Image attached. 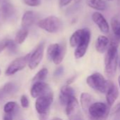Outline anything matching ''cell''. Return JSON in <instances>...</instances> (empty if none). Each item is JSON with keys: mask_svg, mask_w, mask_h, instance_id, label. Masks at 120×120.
<instances>
[{"mask_svg": "<svg viewBox=\"0 0 120 120\" xmlns=\"http://www.w3.org/2000/svg\"><path fill=\"white\" fill-rule=\"evenodd\" d=\"M119 40L120 39L116 37L111 40L105 57V72L110 78H112L115 76L117 68Z\"/></svg>", "mask_w": 120, "mask_h": 120, "instance_id": "1", "label": "cell"}, {"mask_svg": "<svg viewBox=\"0 0 120 120\" xmlns=\"http://www.w3.org/2000/svg\"><path fill=\"white\" fill-rule=\"evenodd\" d=\"M53 100L54 95L52 91H50L36 99L35 106L37 112L39 114L40 120H47Z\"/></svg>", "mask_w": 120, "mask_h": 120, "instance_id": "2", "label": "cell"}, {"mask_svg": "<svg viewBox=\"0 0 120 120\" xmlns=\"http://www.w3.org/2000/svg\"><path fill=\"white\" fill-rule=\"evenodd\" d=\"M86 83L91 89L101 94H106L109 87V82L99 72H95L88 76L86 79Z\"/></svg>", "mask_w": 120, "mask_h": 120, "instance_id": "3", "label": "cell"}, {"mask_svg": "<svg viewBox=\"0 0 120 120\" xmlns=\"http://www.w3.org/2000/svg\"><path fill=\"white\" fill-rule=\"evenodd\" d=\"M37 25L40 28L47 32L57 33L61 30L62 22L59 18L54 15H50L39 20L37 22Z\"/></svg>", "mask_w": 120, "mask_h": 120, "instance_id": "4", "label": "cell"}, {"mask_svg": "<svg viewBox=\"0 0 120 120\" xmlns=\"http://www.w3.org/2000/svg\"><path fill=\"white\" fill-rule=\"evenodd\" d=\"M109 105L103 102L93 103L89 108L88 113L91 120H105L109 115Z\"/></svg>", "mask_w": 120, "mask_h": 120, "instance_id": "5", "label": "cell"}, {"mask_svg": "<svg viewBox=\"0 0 120 120\" xmlns=\"http://www.w3.org/2000/svg\"><path fill=\"white\" fill-rule=\"evenodd\" d=\"M30 57V53H28L24 56L15 59L7 68L5 74L6 75H12L20 70H22L26 66V65L28 64Z\"/></svg>", "mask_w": 120, "mask_h": 120, "instance_id": "6", "label": "cell"}, {"mask_svg": "<svg viewBox=\"0 0 120 120\" xmlns=\"http://www.w3.org/2000/svg\"><path fill=\"white\" fill-rule=\"evenodd\" d=\"M45 46V42H41L33 51V52L30 53V57L28 64L30 70L35 69L42 61L44 55Z\"/></svg>", "mask_w": 120, "mask_h": 120, "instance_id": "7", "label": "cell"}, {"mask_svg": "<svg viewBox=\"0 0 120 120\" xmlns=\"http://www.w3.org/2000/svg\"><path fill=\"white\" fill-rule=\"evenodd\" d=\"M66 114L70 120H81L79 104L75 96L71 98L66 105Z\"/></svg>", "mask_w": 120, "mask_h": 120, "instance_id": "8", "label": "cell"}, {"mask_svg": "<svg viewBox=\"0 0 120 120\" xmlns=\"http://www.w3.org/2000/svg\"><path fill=\"white\" fill-rule=\"evenodd\" d=\"M91 37V31L88 28H86V32L83 39L78 45V46L76 48V50L74 51V56L76 59H80L85 56L89 46Z\"/></svg>", "mask_w": 120, "mask_h": 120, "instance_id": "9", "label": "cell"}, {"mask_svg": "<svg viewBox=\"0 0 120 120\" xmlns=\"http://www.w3.org/2000/svg\"><path fill=\"white\" fill-rule=\"evenodd\" d=\"M92 20L94 23L98 27L100 32L104 34H108L110 32V26L108 22L104 15L100 12L95 11L92 15Z\"/></svg>", "mask_w": 120, "mask_h": 120, "instance_id": "10", "label": "cell"}, {"mask_svg": "<svg viewBox=\"0 0 120 120\" xmlns=\"http://www.w3.org/2000/svg\"><path fill=\"white\" fill-rule=\"evenodd\" d=\"M51 91L50 86L44 82H38L33 83L31 89L30 95L34 98H37L38 97L47 94Z\"/></svg>", "mask_w": 120, "mask_h": 120, "instance_id": "11", "label": "cell"}, {"mask_svg": "<svg viewBox=\"0 0 120 120\" xmlns=\"http://www.w3.org/2000/svg\"><path fill=\"white\" fill-rule=\"evenodd\" d=\"M73 96H75V91L71 86L68 84L62 86L59 94V102L62 105L66 106L69 101Z\"/></svg>", "mask_w": 120, "mask_h": 120, "instance_id": "12", "label": "cell"}, {"mask_svg": "<svg viewBox=\"0 0 120 120\" xmlns=\"http://www.w3.org/2000/svg\"><path fill=\"white\" fill-rule=\"evenodd\" d=\"M105 94L108 105L110 107L112 106L119 96V90L117 85L112 82H109V87Z\"/></svg>", "mask_w": 120, "mask_h": 120, "instance_id": "13", "label": "cell"}, {"mask_svg": "<svg viewBox=\"0 0 120 120\" xmlns=\"http://www.w3.org/2000/svg\"><path fill=\"white\" fill-rule=\"evenodd\" d=\"M36 18H37V15L35 12L32 11H26L22 17V20H21L22 28L28 30L35 23Z\"/></svg>", "mask_w": 120, "mask_h": 120, "instance_id": "14", "label": "cell"}, {"mask_svg": "<svg viewBox=\"0 0 120 120\" xmlns=\"http://www.w3.org/2000/svg\"><path fill=\"white\" fill-rule=\"evenodd\" d=\"M110 44L109 38L105 35H100L97 38L95 42V49L100 53H103L107 51Z\"/></svg>", "mask_w": 120, "mask_h": 120, "instance_id": "15", "label": "cell"}, {"mask_svg": "<svg viewBox=\"0 0 120 120\" xmlns=\"http://www.w3.org/2000/svg\"><path fill=\"white\" fill-rule=\"evenodd\" d=\"M86 32V28L79 29L76 30L71 36L69 39V44L71 47H77L83 39Z\"/></svg>", "mask_w": 120, "mask_h": 120, "instance_id": "16", "label": "cell"}, {"mask_svg": "<svg viewBox=\"0 0 120 120\" xmlns=\"http://www.w3.org/2000/svg\"><path fill=\"white\" fill-rule=\"evenodd\" d=\"M93 97L92 96L88 94V93H86L83 92L81 94V97H80V103L82 107V108L88 112V109L90 108V106L93 103Z\"/></svg>", "mask_w": 120, "mask_h": 120, "instance_id": "17", "label": "cell"}, {"mask_svg": "<svg viewBox=\"0 0 120 120\" xmlns=\"http://www.w3.org/2000/svg\"><path fill=\"white\" fill-rule=\"evenodd\" d=\"M86 4L91 8L97 11H105L108 8L105 0H86Z\"/></svg>", "mask_w": 120, "mask_h": 120, "instance_id": "18", "label": "cell"}, {"mask_svg": "<svg viewBox=\"0 0 120 120\" xmlns=\"http://www.w3.org/2000/svg\"><path fill=\"white\" fill-rule=\"evenodd\" d=\"M60 47V44H52L50 45H49V46L47 47V59L50 61H53L54 59L55 58L59 49Z\"/></svg>", "mask_w": 120, "mask_h": 120, "instance_id": "19", "label": "cell"}, {"mask_svg": "<svg viewBox=\"0 0 120 120\" xmlns=\"http://www.w3.org/2000/svg\"><path fill=\"white\" fill-rule=\"evenodd\" d=\"M111 27L115 36L120 39V17L115 15L111 19Z\"/></svg>", "mask_w": 120, "mask_h": 120, "instance_id": "20", "label": "cell"}, {"mask_svg": "<svg viewBox=\"0 0 120 120\" xmlns=\"http://www.w3.org/2000/svg\"><path fill=\"white\" fill-rule=\"evenodd\" d=\"M66 46L65 43L61 44L59 51H58L55 58L53 60V62L55 65H59L63 61L64 56L66 55Z\"/></svg>", "mask_w": 120, "mask_h": 120, "instance_id": "21", "label": "cell"}, {"mask_svg": "<svg viewBox=\"0 0 120 120\" xmlns=\"http://www.w3.org/2000/svg\"><path fill=\"white\" fill-rule=\"evenodd\" d=\"M28 35V30L22 28L17 32L15 37V41L16 42V44H21L24 42Z\"/></svg>", "mask_w": 120, "mask_h": 120, "instance_id": "22", "label": "cell"}, {"mask_svg": "<svg viewBox=\"0 0 120 120\" xmlns=\"http://www.w3.org/2000/svg\"><path fill=\"white\" fill-rule=\"evenodd\" d=\"M48 75V70L45 68L41 69L35 75V77L33 79V82H44V80L46 79L47 76Z\"/></svg>", "mask_w": 120, "mask_h": 120, "instance_id": "23", "label": "cell"}, {"mask_svg": "<svg viewBox=\"0 0 120 120\" xmlns=\"http://www.w3.org/2000/svg\"><path fill=\"white\" fill-rule=\"evenodd\" d=\"M4 91L8 94V96L15 93L17 90V86L13 82H8L4 86H2Z\"/></svg>", "mask_w": 120, "mask_h": 120, "instance_id": "24", "label": "cell"}, {"mask_svg": "<svg viewBox=\"0 0 120 120\" xmlns=\"http://www.w3.org/2000/svg\"><path fill=\"white\" fill-rule=\"evenodd\" d=\"M16 107H17L16 103H15L13 101L8 102V103H6L5 104L4 107V112L6 113V114H12L13 112L15 110Z\"/></svg>", "mask_w": 120, "mask_h": 120, "instance_id": "25", "label": "cell"}, {"mask_svg": "<svg viewBox=\"0 0 120 120\" xmlns=\"http://www.w3.org/2000/svg\"><path fill=\"white\" fill-rule=\"evenodd\" d=\"M6 49L11 53H16L17 51L16 42L13 40L8 39V44H7V48Z\"/></svg>", "mask_w": 120, "mask_h": 120, "instance_id": "26", "label": "cell"}, {"mask_svg": "<svg viewBox=\"0 0 120 120\" xmlns=\"http://www.w3.org/2000/svg\"><path fill=\"white\" fill-rule=\"evenodd\" d=\"M24 4L29 6H38L41 4V0H23Z\"/></svg>", "mask_w": 120, "mask_h": 120, "instance_id": "27", "label": "cell"}, {"mask_svg": "<svg viewBox=\"0 0 120 120\" xmlns=\"http://www.w3.org/2000/svg\"><path fill=\"white\" fill-rule=\"evenodd\" d=\"M21 104L23 108H28L29 107V100L28 97L25 95H23L21 98Z\"/></svg>", "mask_w": 120, "mask_h": 120, "instance_id": "28", "label": "cell"}, {"mask_svg": "<svg viewBox=\"0 0 120 120\" xmlns=\"http://www.w3.org/2000/svg\"><path fill=\"white\" fill-rule=\"evenodd\" d=\"M6 20H8V18L6 15V14H5L4 11H3V9L0 7V27Z\"/></svg>", "mask_w": 120, "mask_h": 120, "instance_id": "29", "label": "cell"}, {"mask_svg": "<svg viewBox=\"0 0 120 120\" xmlns=\"http://www.w3.org/2000/svg\"><path fill=\"white\" fill-rule=\"evenodd\" d=\"M111 113L112 115H118L120 113V103H117L114 107L112 109V111H111Z\"/></svg>", "mask_w": 120, "mask_h": 120, "instance_id": "30", "label": "cell"}, {"mask_svg": "<svg viewBox=\"0 0 120 120\" xmlns=\"http://www.w3.org/2000/svg\"><path fill=\"white\" fill-rule=\"evenodd\" d=\"M8 39H3L0 41V52H1L4 49L7 48Z\"/></svg>", "mask_w": 120, "mask_h": 120, "instance_id": "31", "label": "cell"}, {"mask_svg": "<svg viewBox=\"0 0 120 120\" xmlns=\"http://www.w3.org/2000/svg\"><path fill=\"white\" fill-rule=\"evenodd\" d=\"M8 96V94L4 91V90L3 89V88L1 87L0 89V103L6 98V97Z\"/></svg>", "mask_w": 120, "mask_h": 120, "instance_id": "32", "label": "cell"}, {"mask_svg": "<svg viewBox=\"0 0 120 120\" xmlns=\"http://www.w3.org/2000/svg\"><path fill=\"white\" fill-rule=\"evenodd\" d=\"M63 72H64V68L62 67V66H60V67H59L57 69H56V70H55L54 75V76L58 77V76L62 75Z\"/></svg>", "mask_w": 120, "mask_h": 120, "instance_id": "33", "label": "cell"}, {"mask_svg": "<svg viewBox=\"0 0 120 120\" xmlns=\"http://www.w3.org/2000/svg\"><path fill=\"white\" fill-rule=\"evenodd\" d=\"M72 0H59V5L60 6L63 7V6H66L67 5H69Z\"/></svg>", "mask_w": 120, "mask_h": 120, "instance_id": "34", "label": "cell"}, {"mask_svg": "<svg viewBox=\"0 0 120 120\" xmlns=\"http://www.w3.org/2000/svg\"><path fill=\"white\" fill-rule=\"evenodd\" d=\"M4 120H13L12 114H6V113H5L4 116Z\"/></svg>", "mask_w": 120, "mask_h": 120, "instance_id": "35", "label": "cell"}, {"mask_svg": "<svg viewBox=\"0 0 120 120\" xmlns=\"http://www.w3.org/2000/svg\"><path fill=\"white\" fill-rule=\"evenodd\" d=\"M76 77V76H75V77H74V76H73L72 77L69 78V79L67 80V82H66V84L69 85V84H71V83H73V82H74V81L75 80Z\"/></svg>", "mask_w": 120, "mask_h": 120, "instance_id": "36", "label": "cell"}, {"mask_svg": "<svg viewBox=\"0 0 120 120\" xmlns=\"http://www.w3.org/2000/svg\"><path fill=\"white\" fill-rule=\"evenodd\" d=\"M8 2V0H0V6H3L4 4H7Z\"/></svg>", "mask_w": 120, "mask_h": 120, "instance_id": "37", "label": "cell"}, {"mask_svg": "<svg viewBox=\"0 0 120 120\" xmlns=\"http://www.w3.org/2000/svg\"><path fill=\"white\" fill-rule=\"evenodd\" d=\"M52 120H62V119H60V118H59V117H54V118H53Z\"/></svg>", "mask_w": 120, "mask_h": 120, "instance_id": "38", "label": "cell"}, {"mask_svg": "<svg viewBox=\"0 0 120 120\" xmlns=\"http://www.w3.org/2000/svg\"><path fill=\"white\" fill-rule=\"evenodd\" d=\"M118 83H119V86L120 87V75L118 77Z\"/></svg>", "mask_w": 120, "mask_h": 120, "instance_id": "39", "label": "cell"}, {"mask_svg": "<svg viewBox=\"0 0 120 120\" xmlns=\"http://www.w3.org/2000/svg\"><path fill=\"white\" fill-rule=\"evenodd\" d=\"M117 4L119 6H120V0H117Z\"/></svg>", "mask_w": 120, "mask_h": 120, "instance_id": "40", "label": "cell"}, {"mask_svg": "<svg viewBox=\"0 0 120 120\" xmlns=\"http://www.w3.org/2000/svg\"><path fill=\"white\" fill-rule=\"evenodd\" d=\"M0 75H1V70H0Z\"/></svg>", "mask_w": 120, "mask_h": 120, "instance_id": "41", "label": "cell"}, {"mask_svg": "<svg viewBox=\"0 0 120 120\" xmlns=\"http://www.w3.org/2000/svg\"><path fill=\"white\" fill-rule=\"evenodd\" d=\"M108 1H112V0H108Z\"/></svg>", "mask_w": 120, "mask_h": 120, "instance_id": "42", "label": "cell"}, {"mask_svg": "<svg viewBox=\"0 0 120 120\" xmlns=\"http://www.w3.org/2000/svg\"></svg>", "mask_w": 120, "mask_h": 120, "instance_id": "43", "label": "cell"}, {"mask_svg": "<svg viewBox=\"0 0 120 120\" xmlns=\"http://www.w3.org/2000/svg\"></svg>", "mask_w": 120, "mask_h": 120, "instance_id": "44", "label": "cell"}]
</instances>
